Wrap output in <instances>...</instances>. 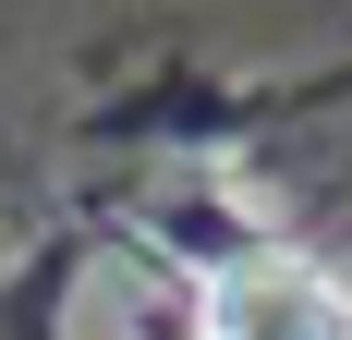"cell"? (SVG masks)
Masks as SVG:
<instances>
[{"label": "cell", "mask_w": 352, "mask_h": 340, "mask_svg": "<svg viewBox=\"0 0 352 340\" xmlns=\"http://www.w3.org/2000/svg\"><path fill=\"white\" fill-rule=\"evenodd\" d=\"M195 340H352V292L292 243H243L195 279Z\"/></svg>", "instance_id": "cell-1"}]
</instances>
